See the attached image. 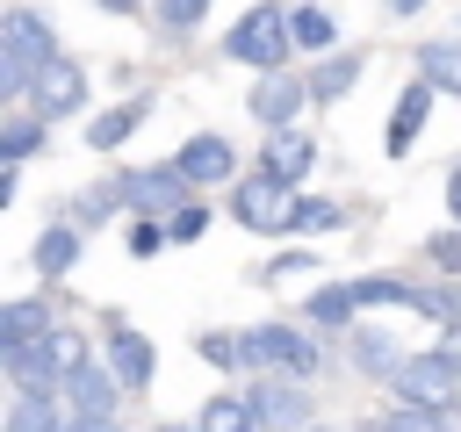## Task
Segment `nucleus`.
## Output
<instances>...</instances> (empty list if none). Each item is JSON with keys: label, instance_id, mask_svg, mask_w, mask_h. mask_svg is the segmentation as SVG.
Returning <instances> with one entry per match:
<instances>
[{"label": "nucleus", "instance_id": "1", "mask_svg": "<svg viewBox=\"0 0 461 432\" xmlns=\"http://www.w3.org/2000/svg\"><path fill=\"white\" fill-rule=\"evenodd\" d=\"M50 58H58V36H50L29 7H7V14H0V94L22 101Z\"/></svg>", "mask_w": 461, "mask_h": 432}, {"label": "nucleus", "instance_id": "2", "mask_svg": "<svg viewBox=\"0 0 461 432\" xmlns=\"http://www.w3.org/2000/svg\"><path fill=\"white\" fill-rule=\"evenodd\" d=\"M0 360H7L14 396H50V389L72 382V367H86V346H79V331H43L36 346H14Z\"/></svg>", "mask_w": 461, "mask_h": 432}, {"label": "nucleus", "instance_id": "3", "mask_svg": "<svg viewBox=\"0 0 461 432\" xmlns=\"http://www.w3.org/2000/svg\"><path fill=\"white\" fill-rule=\"evenodd\" d=\"M288 43H295V29H288L281 7H245V14L230 22V36H223V50H230L238 65H252V72H281V65H288Z\"/></svg>", "mask_w": 461, "mask_h": 432}, {"label": "nucleus", "instance_id": "4", "mask_svg": "<svg viewBox=\"0 0 461 432\" xmlns=\"http://www.w3.org/2000/svg\"><path fill=\"white\" fill-rule=\"evenodd\" d=\"M389 389H396V403H454V389H461V353L454 346H432V353H411L396 374H389Z\"/></svg>", "mask_w": 461, "mask_h": 432}, {"label": "nucleus", "instance_id": "5", "mask_svg": "<svg viewBox=\"0 0 461 432\" xmlns=\"http://www.w3.org/2000/svg\"><path fill=\"white\" fill-rule=\"evenodd\" d=\"M230 216L245 230H295V187L281 173H245L230 187Z\"/></svg>", "mask_w": 461, "mask_h": 432}, {"label": "nucleus", "instance_id": "6", "mask_svg": "<svg viewBox=\"0 0 461 432\" xmlns=\"http://www.w3.org/2000/svg\"><path fill=\"white\" fill-rule=\"evenodd\" d=\"M187 173L180 166H151V173H122L115 180V194H122V209H137V216H180L187 209Z\"/></svg>", "mask_w": 461, "mask_h": 432}, {"label": "nucleus", "instance_id": "7", "mask_svg": "<svg viewBox=\"0 0 461 432\" xmlns=\"http://www.w3.org/2000/svg\"><path fill=\"white\" fill-rule=\"evenodd\" d=\"M29 101H36V115H43V122H65V115H79V108H86V72H79L72 58H50V65L36 72Z\"/></svg>", "mask_w": 461, "mask_h": 432}, {"label": "nucleus", "instance_id": "8", "mask_svg": "<svg viewBox=\"0 0 461 432\" xmlns=\"http://www.w3.org/2000/svg\"><path fill=\"white\" fill-rule=\"evenodd\" d=\"M108 367H115L122 389H151V374H158V353L130 317H108Z\"/></svg>", "mask_w": 461, "mask_h": 432}, {"label": "nucleus", "instance_id": "9", "mask_svg": "<svg viewBox=\"0 0 461 432\" xmlns=\"http://www.w3.org/2000/svg\"><path fill=\"white\" fill-rule=\"evenodd\" d=\"M245 396H252L259 425H274V432H303V418H310V389H303V374H267V382L245 389Z\"/></svg>", "mask_w": 461, "mask_h": 432}, {"label": "nucleus", "instance_id": "10", "mask_svg": "<svg viewBox=\"0 0 461 432\" xmlns=\"http://www.w3.org/2000/svg\"><path fill=\"white\" fill-rule=\"evenodd\" d=\"M303 101H310V79H295V72L281 65V72H259V86H252L245 108H252L267 130H288V122L303 115Z\"/></svg>", "mask_w": 461, "mask_h": 432}, {"label": "nucleus", "instance_id": "11", "mask_svg": "<svg viewBox=\"0 0 461 432\" xmlns=\"http://www.w3.org/2000/svg\"><path fill=\"white\" fill-rule=\"evenodd\" d=\"M252 360L274 367V374H317L310 331H288V324H259V331H252Z\"/></svg>", "mask_w": 461, "mask_h": 432}, {"label": "nucleus", "instance_id": "12", "mask_svg": "<svg viewBox=\"0 0 461 432\" xmlns=\"http://www.w3.org/2000/svg\"><path fill=\"white\" fill-rule=\"evenodd\" d=\"M230 137H216V130H202V137H187L180 151H173V166L194 180V187H216V180H230Z\"/></svg>", "mask_w": 461, "mask_h": 432}, {"label": "nucleus", "instance_id": "13", "mask_svg": "<svg viewBox=\"0 0 461 432\" xmlns=\"http://www.w3.org/2000/svg\"><path fill=\"white\" fill-rule=\"evenodd\" d=\"M432 94H439V86H425V79L396 94V108H389V130H382V144H389V158H403V151L418 144V130H425V108H432Z\"/></svg>", "mask_w": 461, "mask_h": 432}, {"label": "nucleus", "instance_id": "14", "mask_svg": "<svg viewBox=\"0 0 461 432\" xmlns=\"http://www.w3.org/2000/svg\"><path fill=\"white\" fill-rule=\"evenodd\" d=\"M115 367H72V382H65V403H72V418H115Z\"/></svg>", "mask_w": 461, "mask_h": 432}, {"label": "nucleus", "instance_id": "15", "mask_svg": "<svg viewBox=\"0 0 461 432\" xmlns=\"http://www.w3.org/2000/svg\"><path fill=\"white\" fill-rule=\"evenodd\" d=\"M43 331H58V324H50V302H43V295H14V302L0 310V353H14V346H36Z\"/></svg>", "mask_w": 461, "mask_h": 432}, {"label": "nucleus", "instance_id": "16", "mask_svg": "<svg viewBox=\"0 0 461 432\" xmlns=\"http://www.w3.org/2000/svg\"><path fill=\"white\" fill-rule=\"evenodd\" d=\"M418 79L461 101V36H439V43H418Z\"/></svg>", "mask_w": 461, "mask_h": 432}, {"label": "nucleus", "instance_id": "17", "mask_svg": "<svg viewBox=\"0 0 461 432\" xmlns=\"http://www.w3.org/2000/svg\"><path fill=\"white\" fill-rule=\"evenodd\" d=\"M202 432H259V410H252V396L245 389H223V396H209L202 403V418H194Z\"/></svg>", "mask_w": 461, "mask_h": 432}, {"label": "nucleus", "instance_id": "18", "mask_svg": "<svg viewBox=\"0 0 461 432\" xmlns=\"http://www.w3.org/2000/svg\"><path fill=\"white\" fill-rule=\"evenodd\" d=\"M310 158H317V144H310L303 130H274V137H267V173H281L288 187L310 173Z\"/></svg>", "mask_w": 461, "mask_h": 432}, {"label": "nucleus", "instance_id": "19", "mask_svg": "<svg viewBox=\"0 0 461 432\" xmlns=\"http://www.w3.org/2000/svg\"><path fill=\"white\" fill-rule=\"evenodd\" d=\"M194 353H202L209 367H223V374L259 367V360H252V331H238V338H230V331H202V338H194Z\"/></svg>", "mask_w": 461, "mask_h": 432}, {"label": "nucleus", "instance_id": "20", "mask_svg": "<svg viewBox=\"0 0 461 432\" xmlns=\"http://www.w3.org/2000/svg\"><path fill=\"white\" fill-rule=\"evenodd\" d=\"M367 72V58L360 50H346V58H324L317 65V79H310V101H339V94H353V79Z\"/></svg>", "mask_w": 461, "mask_h": 432}, {"label": "nucleus", "instance_id": "21", "mask_svg": "<svg viewBox=\"0 0 461 432\" xmlns=\"http://www.w3.org/2000/svg\"><path fill=\"white\" fill-rule=\"evenodd\" d=\"M144 115H151V101H130V108H108V115H94V122H86V144H94V151H115V144H122V137H130Z\"/></svg>", "mask_w": 461, "mask_h": 432}, {"label": "nucleus", "instance_id": "22", "mask_svg": "<svg viewBox=\"0 0 461 432\" xmlns=\"http://www.w3.org/2000/svg\"><path fill=\"white\" fill-rule=\"evenodd\" d=\"M36 151H43V115H14V122L0 130V158H7V166H29Z\"/></svg>", "mask_w": 461, "mask_h": 432}, {"label": "nucleus", "instance_id": "23", "mask_svg": "<svg viewBox=\"0 0 461 432\" xmlns=\"http://www.w3.org/2000/svg\"><path fill=\"white\" fill-rule=\"evenodd\" d=\"M79 259V230L72 223H50L43 238H36V274H65Z\"/></svg>", "mask_w": 461, "mask_h": 432}, {"label": "nucleus", "instance_id": "24", "mask_svg": "<svg viewBox=\"0 0 461 432\" xmlns=\"http://www.w3.org/2000/svg\"><path fill=\"white\" fill-rule=\"evenodd\" d=\"M403 360H411V353H396V338H382V331H360V338H353V367H360V374H396Z\"/></svg>", "mask_w": 461, "mask_h": 432}, {"label": "nucleus", "instance_id": "25", "mask_svg": "<svg viewBox=\"0 0 461 432\" xmlns=\"http://www.w3.org/2000/svg\"><path fill=\"white\" fill-rule=\"evenodd\" d=\"M375 432H454V418H447L439 403H396Z\"/></svg>", "mask_w": 461, "mask_h": 432}, {"label": "nucleus", "instance_id": "26", "mask_svg": "<svg viewBox=\"0 0 461 432\" xmlns=\"http://www.w3.org/2000/svg\"><path fill=\"white\" fill-rule=\"evenodd\" d=\"M7 432H65V418H58V403H50V396H14Z\"/></svg>", "mask_w": 461, "mask_h": 432}, {"label": "nucleus", "instance_id": "27", "mask_svg": "<svg viewBox=\"0 0 461 432\" xmlns=\"http://www.w3.org/2000/svg\"><path fill=\"white\" fill-rule=\"evenodd\" d=\"M353 310H360L353 281H331V288H317V295H310V324H346Z\"/></svg>", "mask_w": 461, "mask_h": 432}, {"label": "nucleus", "instance_id": "28", "mask_svg": "<svg viewBox=\"0 0 461 432\" xmlns=\"http://www.w3.org/2000/svg\"><path fill=\"white\" fill-rule=\"evenodd\" d=\"M288 29H295V43H303V50H331V14H324V7H295V14H288Z\"/></svg>", "mask_w": 461, "mask_h": 432}, {"label": "nucleus", "instance_id": "29", "mask_svg": "<svg viewBox=\"0 0 461 432\" xmlns=\"http://www.w3.org/2000/svg\"><path fill=\"white\" fill-rule=\"evenodd\" d=\"M346 216H339V202H317V194H303L295 202V230H339Z\"/></svg>", "mask_w": 461, "mask_h": 432}, {"label": "nucleus", "instance_id": "30", "mask_svg": "<svg viewBox=\"0 0 461 432\" xmlns=\"http://www.w3.org/2000/svg\"><path fill=\"white\" fill-rule=\"evenodd\" d=\"M166 238H173V230H166V216H137V223H130V252H137V259H151Z\"/></svg>", "mask_w": 461, "mask_h": 432}, {"label": "nucleus", "instance_id": "31", "mask_svg": "<svg viewBox=\"0 0 461 432\" xmlns=\"http://www.w3.org/2000/svg\"><path fill=\"white\" fill-rule=\"evenodd\" d=\"M166 230H173V245H194V238L209 230V209H202V202H187L180 216H166Z\"/></svg>", "mask_w": 461, "mask_h": 432}, {"label": "nucleus", "instance_id": "32", "mask_svg": "<svg viewBox=\"0 0 461 432\" xmlns=\"http://www.w3.org/2000/svg\"><path fill=\"white\" fill-rule=\"evenodd\" d=\"M425 259H432V266H447V274L461 281V230H439V238H425Z\"/></svg>", "mask_w": 461, "mask_h": 432}, {"label": "nucleus", "instance_id": "33", "mask_svg": "<svg viewBox=\"0 0 461 432\" xmlns=\"http://www.w3.org/2000/svg\"><path fill=\"white\" fill-rule=\"evenodd\" d=\"M202 14H209V0H158V22L166 29H194Z\"/></svg>", "mask_w": 461, "mask_h": 432}, {"label": "nucleus", "instance_id": "34", "mask_svg": "<svg viewBox=\"0 0 461 432\" xmlns=\"http://www.w3.org/2000/svg\"><path fill=\"white\" fill-rule=\"evenodd\" d=\"M288 274H317V259H310V252H281V259L267 266V281H288Z\"/></svg>", "mask_w": 461, "mask_h": 432}, {"label": "nucleus", "instance_id": "35", "mask_svg": "<svg viewBox=\"0 0 461 432\" xmlns=\"http://www.w3.org/2000/svg\"><path fill=\"white\" fill-rule=\"evenodd\" d=\"M65 432H122V425H115V418H72Z\"/></svg>", "mask_w": 461, "mask_h": 432}, {"label": "nucleus", "instance_id": "36", "mask_svg": "<svg viewBox=\"0 0 461 432\" xmlns=\"http://www.w3.org/2000/svg\"><path fill=\"white\" fill-rule=\"evenodd\" d=\"M447 216H461V166L447 173Z\"/></svg>", "mask_w": 461, "mask_h": 432}, {"label": "nucleus", "instance_id": "37", "mask_svg": "<svg viewBox=\"0 0 461 432\" xmlns=\"http://www.w3.org/2000/svg\"><path fill=\"white\" fill-rule=\"evenodd\" d=\"M418 7H425V0H389V14H418Z\"/></svg>", "mask_w": 461, "mask_h": 432}, {"label": "nucleus", "instance_id": "38", "mask_svg": "<svg viewBox=\"0 0 461 432\" xmlns=\"http://www.w3.org/2000/svg\"><path fill=\"white\" fill-rule=\"evenodd\" d=\"M101 7H108V14H130V7H137V0H101Z\"/></svg>", "mask_w": 461, "mask_h": 432}, {"label": "nucleus", "instance_id": "39", "mask_svg": "<svg viewBox=\"0 0 461 432\" xmlns=\"http://www.w3.org/2000/svg\"><path fill=\"white\" fill-rule=\"evenodd\" d=\"M158 432H202V425H158Z\"/></svg>", "mask_w": 461, "mask_h": 432}, {"label": "nucleus", "instance_id": "40", "mask_svg": "<svg viewBox=\"0 0 461 432\" xmlns=\"http://www.w3.org/2000/svg\"><path fill=\"white\" fill-rule=\"evenodd\" d=\"M303 432H324V425H303Z\"/></svg>", "mask_w": 461, "mask_h": 432}]
</instances>
